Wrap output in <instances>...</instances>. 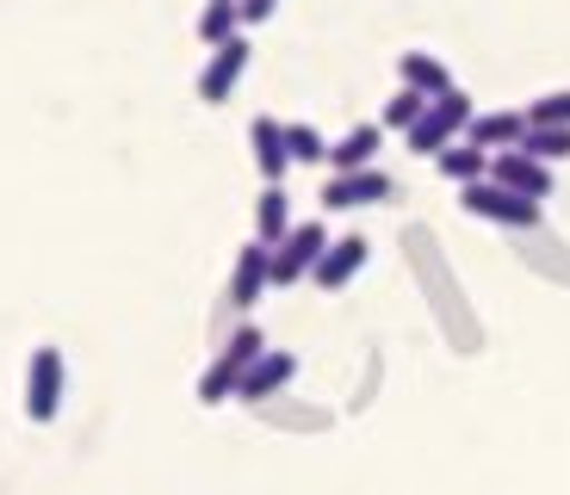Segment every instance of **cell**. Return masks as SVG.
<instances>
[{
  "label": "cell",
  "instance_id": "cell-10",
  "mask_svg": "<svg viewBox=\"0 0 570 495\" xmlns=\"http://www.w3.org/2000/svg\"><path fill=\"white\" fill-rule=\"evenodd\" d=\"M298 378V354H285V347H267V354L248 366L243 390H236V403H267V396H279L285 384Z\"/></svg>",
  "mask_w": 570,
  "mask_h": 495
},
{
  "label": "cell",
  "instance_id": "cell-19",
  "mask_svg": "<svg viewBox=\"0 0 570 495\" xmlns=\"http://www.w3.org/2000/svg\"><path fill=\"white\" fill-rule=\"evenodd\" d=\"M533 161H570V125H528V142H521Z\"/></svg>",
  "mask_w": 570,
  "mask_h": 495
},
{
  "label": "cell",
  "instance_id": "cell-5",
  "mask_svg": "<svg viewBox=\"0 0 570 495\" xmlns=\"http://www.w3.org/2000/svg\"><path fill=\"white\" fill-rule=\"evenodd\" d=\"M323 255H328V229L316 224V217H311V224H292V236L273 248V291H279V285L311 279V267H316Z\"/></svg>",
  "mask_w": 570,
  "mask_h": 495
},
{
  "label": "cell",
  "instance_id": "cell-17",
  "mask_svg": "<svg viewBox=\"0 0 570 495\" xmlns=\"http://www.w3.org/2000/svg\"><path fill=\"white\" fill-rule=\"evenodd\" d=\"M434 168H441V180H453V186L490 180V149H478V142L459 137L453 149H441V156H434Z\"/></svg>",
  "mask_w": 570,
  "mask_h": 495
},
{
  "label": "cell",
  "instance_id": "cell-8",
  "mask_svg": "<svg viewBox=\"0 0 570 495\" xmlns=\"http://www.w3.org/2000/svg\"><path fill=\"white\" fill-rule=\"evenodd\" d=\"M391 198V174L385 168H360V174H328L323 180V211H360Z\"/></svg>",
  "mask_w": 570,
  "mask_h": 495
},
{
  "label": "cell",
  "instance_id": "cell-15",
  "mask_svg": "<svg viewBox=\"0 0 570 495\" xmlns=\"http://www.w3.org/2000/svg\"><path fill=\"white\" fill-rule=\"evenodd\" d=\"M397 81L415 87V93H428V99L453 93V75H446V62L434 57V50H403V57H397Z\"/></svg>",
  "mask_w": 570,
  "mask_h": 495
},
{
  "label": "cell",
  "instance_id": "cell-21",
  "mask_svg": "<svg viewBox=\"0 0 570 495\" xmlns=\"http://www.w3.org/2000/svg\"><path fill=\"white\" fill-rule=\"evenodd\" d=\"M285 149H292V161H304V168H323L328 161V137L316 125H285Z\"/></svg>",
  "mask_w": 570,
  "mask_h": 495
},
{
  "label": "cell",
  "instance_id": "cell-12",
  "mask_svg": "<svg viewBox=\"0 0 570 495\" xmlns=\"http://www.w3.org/2000/svg\"><path fill=\"white\" fill-rule=\"evenodd\" d=\"M248 149H255V168L267 186L285 180V168H292V149H285V125L273 112H261L255 125H248Z\"/></svg>",
  "mask_w": 570,
  "mask_h": 495
},
{
  "label": "cell",
  "instance_id": "cell-20",
  "mask_svg": "<svg viewBox=\"0 0 570 495\" xmlns=\"http://www.w3.org/2000/svg\"><path fill=\"white\" fill-rule=\"evenodd\" d=\"M428 112V93H415V87H397V93L385 99V112H379V125L385 130H403V137H410L415 130V118Z\"/></svg>",
  "mask_w": 570,
  "mask_h": 495
},
{
  "label": "cell",
  "instance_id": "cell-13",
  "mask_svg": "<svg viewBox=\"0 0 570 495\" xmlns=\"http://www.w3.org/2000/svg\"><path fill=\"white\" fill-rule=\"evenodd\" d=\"M379 142H385V125H354L347 137L328 142V174H360L379 168Z\"/></svg>",
  "mask_w": 570,
  "mask_h": 495
},
{
  "label": "cell",
  "instance_id": "cell-9",
  "mask_svg": "<svg viewBox=\"0 0 570 495\" xmlns=\"http://www.w3.org/2000/svg\"><path fill=\"white\" fill-rule=\"evenodd\" d=\"M490 180L509 186V192H521V198H552V168L533 161L528 149H502V156H490Z\"/></svg>",
  "mask_w": 570,
  "mask_h": 495
},
{
  "label": "cell",
  "instance_id": "cell-14",
  "mask_svg": "<svg viewBox=\"0 0 570 495\" xmlns=\"http://www.w3.org/2000/svg\"><path fill=\"white\" fill-rule=\"evenodd\" d=\"M465 142H478V149H490V156L521 149V142H528V112H478L471 130H465Z\"/></svg>",
  "mask_w": 570,
  "mask_h": 495
},
{
  "label": "cell",
  "instance_id": "cell-7",
  "mask_svg": "<svg viewBox=\"0 0 570 495\" xmlns=\"http://www.w3.org/2000/svg\"><path fill=\"white\" fill-rule=\"evenodd\" d=\"M267 291H273V248L267 241H248L243 255L229 260V304L236 310H255Z\"/></svg>",
  "mask_w": 570,
  "mask_h": 495
},
{
  "label": "cell",
  "instance_id": "cell-11",
  "mask_svg": "<svg viewBox=\"0 0 570 495\" xmlns=\"http://www.w3.org/2000/svg\"><path fill=\"white\" fill-rule=\"evenodd\" d=\"M366 255H372L366 236H335V241H328V255L311 267V285H323V291H342V285L354 279L360 267H366Z\"/></svg>",
  "mask_w": 570,
  "mask_h": 495
},
{
  "label": "cell",
  "instance_id": "cell-16",
  "mask_svg": "<svg viewBox=\"0 0 570 495\" xmlns=\"http://www.w3.org/2000/svg\"><path fill=\"white\" fill-rule=\"evenodd\" d=\"M285 236H292V198H285V186H261V198H255V241L279 248Z\"/></svg>",
  "mask_w": 570,
  "mask_h": 495
},
{
  "label": "cell",
  "instance_id": "cell-23",
  "mask_svg": "<svg viewBox=\"0 0 570 495\" xmlns=\"http://www.w3.org/2000/svg\"><path fill=\"white\" fill-rule=\"evenodd\" d=\"M279 13V0H243V31H255V26H267V19Z\"/></svg>",
  "mask_w": 570,
  "mask_h": 495
},
{
  "label": "cell",
  "instance_id": "cell-22",
  "mask_svg": "<svg viewBox=\"0 0 570 495\" xmlns=\"http://www.w3.org/2000/svg\"><path fill=\"white\" fill-rule=\"evenodd\" d=\"M528 125H570V87L533 99V106H528Z\"/></svg>",
  "mask_w": 570,
  "mask_h": 495
},
{
  "label": "cell",
  "instance_id": "cell-6",
  "mask_svg": "<svg viewBox=\"0 0 570 495\" xmlns=\"http://www.w3.org/2000/svg\"><path fill=\"white\" fill-rule=\"evenodd\" d=\"M248 57H255L248 31H236L229 43H217L212 57H205V69H199V99L205 106H224V99L236 93V81L248 75Z\"/></svg>",
  "mask_w": 570,
  "mask_h": 495
},
{
  "label": "cell",
  "instance_id": "cell-3",
  "mask_svg": "<svg viewBox=\"0 0 570 495\" xmlns=\"http://www.w3.org/2000/svg\"><path fill=\"white\" fill-rule=\"evenodd\" d=\"M459 205H465L471 217H484V224H502V229H533L540 224V198H521V192H509V186H497V180L459 186Z\"/></svg>",
  "mask_w": 570,
  "mask_h": 495
},
{
  "label": "cell",
  "instance_id": "cell-2",
  "mask_svg": "<svg viewBox=\"0 0 570 495\" xmlns=\"http://www.w3.org/2000/svg\"><path fill=\"white\" fill-rule=\"evenodd\" d=\"M471 118H478V106H471V93H465V87H453V93L428 99V112L415 118V130H410L403 142H410L415 156H441V149H453V142L471 130Z\"/></svg>",
  "mask_w": 570,
  "mask_h": 495
},
{
  "label": "cell",
  "instance_id": "cell-1",
  "mask_svg": "<svg viewBox=\"0 0 570 495\" xmlns=\"http://www.w3.org/2000/svg\"><path fill=\"white\" fill-rule=\"evenodd\" d=\"M261 354H267V335H261L255 323H243L236 335L224 340V347H217V359H212V366L199 372V403H205V409H224L229 396L243 390L248 366H255Z\"/></svg>",
  "mask_w": 570,
  "mask_h": 495
},
{
  "label": "cell",
  "instance_id": "cell-4",
  "mask_svg": "<svg viewBox=\"0 0 570 495\" xmlns=\"http://www.w3.org/2000/svg\"><path fill=\"white\" fill-rule=\"evenodd\" d=\"M62 384H69V372H62V347H31V366H26V422H57L62 409Z\"/></svg>",
  "mask_w": 570,
  "mask_h": 495
},
{
  "label": "cell",
  "instance_id": "cell-18",
  "mask_svg": "<svg viewBox=\"0 0 570 495\" xmlns=\"http://www.w3.org/2000/svg\"><path fill=\"white\" fill-rule=\"evenodd\" d=\"M236 31H243V0H205V13H199V38L217 50V43H229Z\"/></svg>",
  "mask_w": 570,
  "mask_h": 495
}]
</instances>
